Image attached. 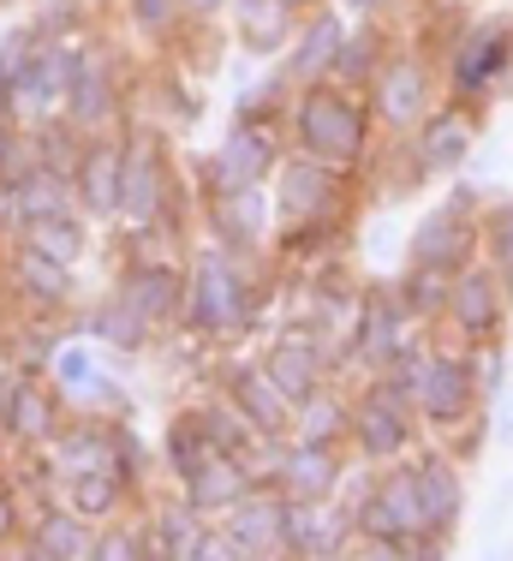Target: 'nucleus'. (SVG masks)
<instances>
[{"label": "nucleus", "instance_id": "nucleus-1", "mask_svg": "<svg viewBox=\"0 0 513 561\" xmlns=\"http://www.w3.org/2000/svg\"><path fill=\"white\" fill-rule=\"evenodd\" d=\"M287 131H293V150L317 156V162H334L346 173H364L376 156V119L371 102L358 90L341 84H299L287 96Z\"/></svg>", "mask_w": 513, "mask_h": 561}, {"label": "nucleus", "instance_id": "nucleus-2", "mask_svg": "<svg viewBox=\"0 0 513 561\" xmlns=\"http://www.w3.org/2000/svg\"><path fill=\"white\" fill-rule=\"evenodd\" d=\"M263 323L256 305V280L246 270V257L227 245H204L185 263V305H180V329L197 341H239Z\"/></svg>", "mask_w": 513, "mask_h": 561}, {"label": "nucleus", "instance_id": "nucleus-3", "mask_svg": "<svg viewBox=\"0 0 513 561\" xmlns=\"http://www.w3.org/2000/svg\"><path fill=\"white\" fill-rule=\"evenodd\" d=\"M114 227L138 233H168L173 227V168L168 144L156 126H119V197H114Z\"/></svg>", "mask_w": 513, "mask_h": 561}, {"label": "nucleus", "instance_id": "nucleus-4", "mask_svg": "<svg viewBox=\"0 0 513 561\" xmlns=\"http://www.w3.org/2000/svg\"><path fill=\"white\" fill-rule=\"evenodd\" d=\"M502 84H513V12L454 24V43L442 55V90L466 108H483Z\"/></svg>", "mask_w": 513, "mask_h": 561}, {"label": "nucleus", "instance_id": "nucleus-5", "mask_svg": "<svg viewBox=\"0 0 513 561\" xmlns=\"http://www.w3.org/2000/svg\"><path fill=\"white\" fill-rule=\"evenodd\" d=\"M269 185H275V192H269L275 197V227H287V221H334V227H346L358 173H346L334 162H317V156H305V150H287L281 168L269 173Z\"/></svg>", "mask_w": 513, "mask_h": 561}, {"label": "nucleus", "instance_id": "nucleus-6", "mask_svg": "<svg viewBox=\"0 0 513 561\" xmlns=\"http://www.w3.org/2000/svg\"><path fill=\"white\" fill-rule=\"evenodd\" d=\"M424 341V323L407 311V299L395 293V280H376V287H364L358 293V305H353V317H346V329H341V353H346V365L353 370H383L395 353H407V346Z\"/></svg>", "mask_w": 513, "mask_h": 561}, {"label": "nucleus", "instance_id": "nucleus-7", "mask_svg": "<svg viewBox=\"0 0 513 561\" xmlns=\"http://www.w3.org/2000/svg\"><path fill=\"white\" fill-rule=\"evenodd\" d=\"M412 412L418 424H430L436 436H454L460 424H471L483 407L478 394V377H471V346H430L424 341V358H418V389H412Z\"/></svg>", "mask_w": 513, "mask_h": 561}, {"label": "nucleus", "instance_id": "nucleus-8", "mask_svg": "<svg viewBox=\"0 0 513 561\" xmlns=\"http://www.w3.org/2000/svg\"><path fill=\"white\" fill-rule=\"evenodd\" d=\"M407 263L418 270H442V275H460L466 263H478V192L471 185H454L436 209H424L407 227Z\"/></svg>", "mask_w": 513, "mask_h": 561}, {"label": "nucleus", "instance_id": "nucleus-9", "mask_svg": "<svg viewBox=\"0 0 513 561\" xmlns=\"http://www.w3.org/2000/svg\"><path fill=\"white\" fill-rule=\"evenodd\" d=\"M281 156H287L281 119H246V114H233L221 150L204 156L197 173H204V192L209 197H227V192H246V185H269V173L281 168Z\"/></svg>", "mask_w": 513, "mask_h": 561}, {"label": "nucleus", "instance_id": "nucleus-10", "mask_svg": "<svg viewBox=\"0 0 513 561\" xmlns=\"http://www.w3.org/2000/svg\"><path fill=\"white\" fill-rule=\"evenodd\" d=\"M436 96H442V78L412 48H388V60L376 66L371 90H364L376 131H388V138H412V126L436 108Z\"/></svg>", "mask_w": 513, "mask_h": 561}, {"label": "nucleus", "instance_id": "nucleus-11", "mask_svg": "<svg viewBox=\"0 0 513 561\" xmlns=\"http://www.w3.org/2000/svg\"><path fill=\"white\" fill-rule=\"evenodd\" d=\"M346 448H353V466L407 460L418 448V412L364 377V394H353V412H346Z\"/></svg>", "mask_w": 513, "mask_h": 561}, {"label": "nucleus", "instance_id": "nucleus-12", "mask_svg": "<svg viewBox=\"0 0 513 561\" xmlns=\"http://www.w3.org/2000/svg\"><path fill=\"white\" fill-rule=\"evenodd\" d=\"M269 377L287 389V400H305L310 389H322V382L334 377V370H353L341 353V335H329V329H310V323H287L275 341H269L263 353Z\"/></svg>", "mask_w": 513, "mask_h": 561}, {"label": "nucleus", "instance_id": "nucleus-13", "mask_svg": "<svg viewBox=\"0 0 513 561\" xmlns=\"http://www.w3.org/2000/svg\"><path fill=\"white\" fill-rule=\"evenodd\" d=\"M508 311H513V299H508V287L495 280L490 263H466L460 275L448 280V305H442V323L460 335V346H478V341H502V329H508Z\"/></svg>", "mask_w": 513, "mask_h": 561}, {"label": "nucleus", "instance_id": "nucleus-14", "mask_svg": "<svg viewBox=\"0 0 513 561\" xmlns=\"http://www.w3.org/2000/svg\"><path fill=\"white\" fill-rule=\"evenodd\" d=\"M353 460L341 454V443H305V436H287L275 454V472H269V490H281L287 502H322L341 496Z\"/></svg>", "mask_w": 513, "mask_h": 561}, {"label": "nucleus", "instance_id": "nucleus-15", "mask_svg": "<svg viewBox=\"0 0 513 561\" xmlns=\"http://www.w3.org/2000/svg\"><path fill=\"white\" fill-rule=\"evenodd\" d=\"M43 377L54 382V389H60L66 407H78V412L107 407L114 419L126 412V400H119V382L102 370V346H96V341H84L78 329H72V335H66L60 346H54V353H48Z\"/></svg>", "mask_w": 513, "mask_h": 561}, {"label": "nucleus", "instance_id": "nucleus-16", "mask_svg": "<svg viewBox=\"0 0 513 561\" xmlns=\"http://www.w3.org/2000/svg\"><path fill=\"white\" fill-rule=\"evenodd\" d=\"M412 162L424 173H460L471 162V150H478V108H466V102H436L424 119L412 126Z\"/></svg>", "mask_w": 513, "mask_h": 561}, {"label": "nucleus", "instance_id": "nucleus-17", "mask_svg": "<svg viewBox=\"0 0 513 561\" xmlns=\"http://www.w3.org/2000/svg\"><path fill=\"white\" fill-rule=\"evenodd\" d=\"M407 466H412V484H418V507H424V531L448 543L454 526H460V514H466V472H460V460H454L448 448H412Z\"/></svg>", "mask_w": 513, "mask_h": 561}, {"label": "nucleus", "instance_id": "nucleus-18", "mask_svg": "<svg viewBox=\"0 0 513 561\" xmlns=\"http://www.w3.org/2000/svg\"><path fill=\"white\" fill-rule=\"evenodd\" d=\"M114 293L132 305V311L144 317V323L156 329H173L180 323V305H185V270L180 257H132L126 270H119Z\"/></svg>", "mask_w": 513, "mask_h": 561}, {"label": "nucleus", "instance_id": "nucleus-19", "mask_svg": "<svg viewBox=\"0 0 513 561\" xmlns=\"http://www.w3.org/2000/svg\"><path fill=\"white\" fill-rule=\"evenodd\" d=\"M215 389L233 400V407L246 412V419H251L263 436H287L293 400H287V389H281L275 377H269L263 358H221V370H215Z\"/></svg>", "mask_w": 513, "mask_h": 561}, {"label": "nucleus", "instance_id": "nucleus-20", "mask_svg": "<svg viewBox=\"0 0 513 561\" xmlns=\"http://www.w3.org/2000/svg\"><path fill=\"white\" fill-rule=\"evenodd\" d=\"M209 239L239 257H263L269 239H275V197L269 185H246V192H227V197H209Z\"/></svg>", "mask_w": 513, "mask_h": 561}, {"label": "nucleus", "instance_id": "nucleus-21", "mask_svg": "<svg viewBox=\"0 0 513 561\" xmlns=\"http://www.w3.org/2000/svg\"><path fill=\"white\" fill-rule=\"evenodd\" d=\"M66 119H72L84 138L119 131V66L90 43H84V55H78L72 90H66Z\"/></svg>", "mask_w": 513, "mask_h": 561}, {"label": "nucleus", "instance_id": "nucleus-22", "mask_svg": "<svg viewBox=\"0 0 513 561\" xmlns=\"http://www.w3.org/2000/svg\"><path fill=\"white\" fill-rule=\"evenodd\" d=\"M353 514L346 496H322V502H287V556L299 561H329L353 550Z\"/></svg>", "mask_w": 513, "mask_h": 561}, {"label": "nucleus", "instance_id": "nucleus-23", "mask_svg": "<svg viewBox=\"0 0 513 561\" xmlns=\"http://www.w3.org/2000/svg\"><path fill=\"white\" fill-rule=\"evenodd\" d=\"M221 526L233 531L239 561H275V556H287V496H281V490H269V484H256L246 502L227 507Z\"/></svg>", "mask_w": 513, "mask_h": 561}, {"label": "nucleus", "instance_id": "nucleus-24", "mask_svg": "<svg viewBox=\"0 0 513 561\" xmlns=\"http://www.w3.org/2000/svg\"><path fill=\"white\" fill-rule=\"evenodd\" d=\"M341 36H346V12L341 7H317L310 19H299V31H293V43L281 48V72H287V84H322V78L334 72V55H341Z\"/></svg>", "mask_w": 513, "mask_h": 561}, {"label": "nucleus", "instance_id": "nucleus-25", "mask_svg": "<svg viewBox=\"0 0 513 561\" xmlns=\"http://www.w3.org/2000/svg\"><path fill=\"white\" fill-rule=\"evenodd\" d=\"M7 275H12L19 305H31V311H66V305L78 299V270H72V263L48 257V251L24 245V239H12Z\"/></svg>", "mask_w": 513, "mask_h": 561}, {"label": "nucleus", "instance_id": "nucleus-26", "mask_svg": "<svg viewBox=\"0 0 513 561\" xmlns=\"http://www.w3.org/2000/svg\"><path fill=\"white\" fill-rule=\"evenodd\" d=\"M251 490H256V472H251V460H246V454H221V448H215L209 460H204V466H197V472L180 484V496L192 502L204 519H221L227 507H233V502H246Z\"/></svg>", "mask_w": 513, "mask_h": 561}, {"label": "nucleus", "instance_id": "nucleus-27", "mask_svg": "<svg viewBox=\"0 0 513 561\" xmlns=\"http://www.w3.org/2000/svg\"><path fill=\"white\" fill-rule=\"evenodd\" d=\"M66 424V400L43 370H19V389H12V412H7V443H31L43 448L54 431Z\"/></svg>", "mask_w": 513, "mask_h": 561}, {"label": "nucleus", "instance_id": "nucleus-28", "mask_svg": "<svg viewBox=\"0 0 513 561\" xmlns=\"http://www.w3.org/2000/svg\"><path fill=\"white\" fill-rule=\"evenodd\" d=\"M72 192H78V209L90 221H114V197H119V131H96L84 138V156H78V173H72Z\"/></svg>", "mask_w": 513, "mask_h": 561}, {"label": "nucleus", "instance_id": "nucleus-29", "mask_svg": "<svg viewBox=\"0 0 513 561\" xmlns=\"http://www.w3.org/2000/svg\"><path fill=\"white\" fill-rule=\"evenodd\" d=\"M90 550H96V526L84 514H72L66 502H48L24 531V556L31 561H90Z\"/></svg>", "mask_w": 513, "mask_h": 561}, {"label": "nucleus", "instance_id": "nucleus-30", "mask_svg": "<svg viewBox=\"0 0 513 561\" xmlns=\"http://www.w3.org/2000/svg\"><path fill=\"white\" fill-rule=\"evenodd\" d=\"M72 329L84 341H96L102 353H126V358H138V353H150V341H156V329L144 323L138 311H132L119 293H102L96 305H90L84 317H72Z\"/></svg>", "mask_w": 513, "mask_h": 561}, {"label": "nucleus", "instance_id": "nucleus-31", "mask_svg": "<svg viewBox=\"0 0 513 561\" xmlns=\"http://www.w3.org/2000/svg\"><path fill=\"white\" fill-rule=\"evenodd\" d=\"M227 19H233V36L251 60L281 55L299 31V12H287L281 0H227Z\"/></svg>", "mask_w": 513, "mask_h": 561}, {"label": "nucleus", "instance_id": "nucleus-32", "mask_svg": "<svg viewBox=\"0 0 513 561\" xmlns=\"http://www.w3.org/2000/svg\"><path fill=\"white\" fill-rule=\"evenodd\" d=\"M388 48H395V36H388V24L383 19H364V24H346V36H341V55H334V72H329V84H341V90H371V78H376V66L388 60Z\"/></svg>", "mask_w": 513, "mask_h": 561}, {"label": "nucleus", "instance_id": "nucleus-33", "mask_svg": "<svg viewBox=\"0 0 513 561\" xmlns=\"http://www.w3.org/2000/svg\"><path fill=\"white\" fill-rule=\"evenodd\" d=\"M12 239H24V245L48 251V257L72 263V270H84V257H90V216H84V209H54V216L24 221Z\"/></svg>", "mask_w": 513, "mask_h": 561}, {"label": "nucleus", "instance_id": "nucleus-34", "mask_svg": "<svg viewBox=\"0 0 513 561\" xmlns=\"http://www.w3.org/2000/svg\"><path fill=\"white\" fill-rule=\"evenodd\" d=\"M346 412H353V394H341L334 382H322V389H310L305 400H293L287 436H305V443H341L346 448Z\"/></svg>", "mask_w": 513, "mask_h": 561}, {"label": "nucleus", "instance_id": "nucleus-35", "mask_svg": "<svg viewBox=\"0 0 513 561\" xmlns=\"http://www.w3.org/2000/svg\"><path fill=\"white\" fill-rule=\"evenodd\" d=\"M204 526H209V519L197 514L185 496H168V502L150 514V526H144V531H150V556H161V561H192L197 538H204Z\"/></svg>", "mask_w": 513, "mask_h": 561}, {"label": "nucleus", "instance_id": "nucleus-36", "mask_svg": "<svg viewBox=\"0 0 513 561\" xmlns=\"http://www.w3.org/2000/svg\"><path fill=\"white\" fill-rule=\"evenodd\" d=\"M132 484L119 472H78V478H60V502L72 507V514H84L90 526H107V519H119V507H126Z\"/></svg>", "mask_w": 513, "mask_h": 561}, {"label": "nucleus", "instance_id": "nucleus-37", "mask_svg": "<svg viewBox=\"0 0 513 561\" xmlns=\"http://www.w3.org/2000/svg\"><path fill=\"white\" fill-rule=\"evenodd\" d=\"M192 419L204 424V436H209V443L221 448V454H251V448H256V436H263V431H256V424L246 419V412H239L233 400L221 394V389L197 400V407H192Z\"/></svg>", "mask_w": 513, "mask_h": 561}, {"label": "nucleus", "instance_id": "nucleus-38", "mask_svg": "<svg viewBox=\"0 0 513 561\" xmlns=\"http://www.w3.org/2000/svg\"><path fill=\"white\" fill-rule=\"evenodd\" d=\"M31 156H36V168H43V173L72 180L78 156H84V131H78L66 114H54V119H43V126H31Z\"/></svg>", "mask_w": 513, "mask_h": 561}, {"label": "nucleus", "instance_id": "nucleus-39", "mask_svg": "<svg viewBox=\"0 0 513 561\" xmlns=\"http://www.w3.org/2000/svg\"><path fill=\"white\" fill-rule=\"evenodd\" d=\"M478 257L490 263L513 299V197H495L490 209H478Z\"/></svg>", "mask_w": 513, "mask_h": 561}, {"label": "nucleus", "instance_id": "nucleus-40", "mask_svg": "<svg viewBox=\"0 0 513 561\" xmlns=\"http://www.w3.org/2000/svg\"><path fill=\"white\" fill-rule=\"evenodd\" d=\"M209 454H215V443L204 436V424L192 419V407H185L180 419L168 424V436H161V466L173 472V484H185V478H192Z\"/></svg>", "mask_w": 513, "mask_h": 561}, {"label": "nucleus", "instance_id": "nucleus-41", "mask_svg": "<svg viewBox=\"0 0 513 561\" xmlns=\"http://www.w3.org/2000/svg\"><path fill=\"white\" fill-rule=\"evenodd\" d=\"M448 280L454 275H442V270H418V263H407L395 280V293L407 299V311L418 317V323H442V305H448Z\"/></svg>", "mask_w": 513, "mask_h": 561}, {"label": "nucleus", "instance_id": "nucleus-42", "mask_svg": "<svg viewBox=\"0 0 513 561\" xmlns=\"http://www.w3.org/2000/svg\"><path fill=\"white\" fill-rule=\"evenodd\" d=\"M126 19L138 24V36H150V43H173V36L185 31L180 0H126Z\"/></svg>", "mask_w": 513, "mask_h": 561}, {"label": "nucleus", "instance_id": "nucleus-43", "mask_svg": "<svg viewBox=\"0 0 513 561\" xmlns=\"http://www.w3.org/2000/svg\"><path fill=\"white\" fill-rule=\"evenodd\" d=\"M90 561H150V531L144 526H96V550Z\"/></svg>", "mask_w": 513, "mask_h": 561}, {"label": "nucleus", "instance_id": "nucleus-44", "mask_svg": "<svg viewBox=\"0 0 513 561\" xmlns=\"http://www.w3.org/2000/svg\"><path fill=\"white\" fill-rule=\"evenodd\" d=\"M471 377H478L483 407H495V400H502V377H508V346L502 341H478V346H471Z\"/></svg>", "mask_w": 513, "mask_h": 561}, {"label": "nucleus", "instance_id": "nucleus-45", "mask_svg": "<svg viewBox=\"0 0 513 561\" xmlns=\"http://www.w3.org/2000/svg\"><path fill=\"white\" fill-rule=\"evenodd\" d=\"M43 43V31H36V19H19L12 31H0V78L12 72L19 60H31V48Z\"/></svg>", "mask_w": 513, "mask_h": 561}, {"label": "nucleus", "instance_id": "nucleus-46", "mask_svg": "<svg viewBox=\"0 0 513 561\" xmlns=\"http://www.w3.org/2000/svg\"><path fill=\"white\" fill-rule=\"evenodd\" d=\"M192 561H239L233 531H227L221 519H209V526H204V538H197V550H192Z\"/></svg>", "mask_w": 513, "mask_h": 561}, {"label": "nucleus", "instance_id": "nucleus-47", "mask_svg": "<svg viewBox=\"0 0 513 561\" xmlns=\"http://www.w3.org/2000/svg\"><path fill=\"white\" fill-rule=\"evenodd\" d=\"M185 24H221L227 19V0H180Z\"/></svg>", "mask_w": 513, "mask_h": 561}, {"label": "nucleus", "instance_id": "nucleus-48", "mask_svg": "<svg viewBox=\"0 0 513 561\" xmlns=\"http://www.w3.org/2000/svg\"><path fill=\"white\" fill-rule=\"evenodd\" d=\"M19 496H12V490L7 484H0V543H12V538H19Z\"/></svg>", "mask_w": 513, "mask_h": 561}, {"label": "nucleus", "instance_id": "nucleus-49", "mask_svg": "<svg viewBox=\"0 0 513 561\" xmlns=\"http://www.w3.org/2000/svg\"><path fill=\"white\" fill-rule=\"evenodd\" d=\"M388 7H400V0H341L346 19H383Z\"/></svg>", "mask_w": 513, "mask_h": 561}, {"label": "nucleus", "instance_id": "nucleus-50", "mask_svg": "<svg viewBox=\"0 0 513 561\" xmlns=\"http://www.w3.org/2000/svg\"><path fill=\"white\" fill-rule=\"evenodd\" d=\"M502 400H508V407H502V436L513 443V394H502Z\"/></svg>", "mask_w": 513, "mask_h": 561}, {"label": "nucleus", "instance_id": "nucleus-51", "mask_svg": "<svg viewBox=\"0 0 513 561\" xmlns=\"http://www.w3.org/2000/svg\"><path fill=\"white\" fill-rule=\"evenodd\" d=\"M281 7H287V12H310L317 0H281Z\"/></svg>", "mask_w": 513, "mask_h": 561}, {"label": "nucleus", "instance_id": "nucleus-52", "mask_svg": "<svg viewBox=\"0 0 513 561\" xmlns=\"http://www.w3.org/2000/svg\"><path fill=\"white\" fill-rule=\"evenodd\" d=\"M7 7H19V0H0V12H7Z\"/></svg>", "mask_w": 513, "mask_h": 561}, {"label": "nucleus", "instance_id": "nucleus-53", "mask_svg": "<svg viewBox=\"0 0 513 561\" xmlns=\"http://www.w3.org/2000/svg\"><path fill=\"white\" fill-rule=\"evenodd\" d=\"M36 7H48V0H36Z\"/></svg>", "mask_w": 513, "mask_h": 561}]
</instances>
